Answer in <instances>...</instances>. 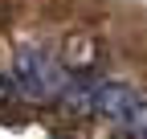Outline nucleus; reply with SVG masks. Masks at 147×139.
<instances>
[{
  "label": "nucleus",
  "instance_id": "1",
  "mask_svg": "<svg viewBox=\"0 0 147 139\" xmlns=\"http://www.w3.org/2000/svg\"><path fill=\"white\" fill-rule=\"evenodd\" d=\"M8 78H12V94H25V98H65V86L74 78V70H65L57 57L41 53V49H21L8 65Z\"/></svg>",
  "mask_w": 147,
  "mask_h": 139
},
{
  "label": "nucleus",
  "instance_id": "2",
  "mask_svg": "<svg viewBox=\"0 0 147 139\" xmlns=\"http://www.w3.org/2000/svg\"><path fill=\"white\" fill-rule=\"evenodd\" d=\"M0 94H12V78H8V70H0Z\"/></svg>",
  "mask_w": 147,
  "mask_h": 139
}]
</instances>
